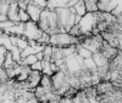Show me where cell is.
<instances>
[{
	"instance_id": "277c9868",
	"label": "cell",
	"mask_w": 122,
	"mask_h": 103,
	"mask_svg": "<svg viewBox=\"0 0 122 103\" xmlns=\"http://www.w3.org/2000/svg\"><path fill=\"white\" fill-rule=\"evenodd\" d=\"M43 34V30L38 27V23L33 22V21H28L27 23H25V32H23V36L30 41H37L40 35Z\"/></svg>"
},
{
	"instance_id": "ba28073f",
	"label": "cell",
	"mask_w": 122,
	"mask_h": 103,
	"mask_svg": "<svg viewBox=\"0 0 122 103\" xmlns=\"http://www.w3.org/2000/svg\"><path fill=\"white\" fill-rule=\"evenodd\" d=\"M70 0H48L46 4V9L50 11H56L57 9H64L67 7Z\"/></svg>"
},
{
	"instance_id": "4fadbf2b",
	"label": "cell",
	"mask_w": 122,
	"mask_h": 103,
	"mask_svg": "<svg viewBox=\"0 0 122 103\" xmlns=\"http://www.w3.org/2000/svg\"><path fill=\"white\" fill-rule=\"evenodd\" d=\"M42 87H44L48 91H54L53 90V82H51V76L48 75H42V80H40V84Z\"/></svg>"
},
{
	"instance_id": "3957f363",
	"label": "cell",
	"mask_w": 122,
	"mask_h": 103,
	"mask_svg": "<svg viewBox=\"0 0 122 103\" xmlns=\"http://www.w3.org/2000/svg\"><path fill=\"white\" fill-rule=\"evenodd\" d=\"M51 82H53V90L61 97H64V95L71 87L67 81V74L62 70H57L56 73L53 74Z\"/></svg>"
},
{
	"instance_id": "8992f818",
	"label": "cell",
	"mask_w": 122,
	"mask_h": 103,
	"mask_svg": "<svg viewBox=\"0 0 122 103\" xmlns=\"http://www.w3.org/2000/svg\"><path fill=\"white\" fill-rule=\"evenodd\" d=\"M100 54L103 55L104 57H106L109 61H111V59H114V58L118 55V49L110 46V45L106 43V41L104 40L103 47H101V50H100Z\"/></svg>"
},
{
	"instance_id": "2e32d148",
	"label": "cell",
	"mask_w": 122,
	"mask_h": 103,
	"mask_svg": "<svg viewBox=\"0 0 122 103\" xmlns=\"http://www.w3.org/2000/svg\"><path fill=\"white\" fill-rule=\"evenodd\" d=\"M10 52H11V56L14 58V61L16 62L17 64H21V61H22V57H21V52L22 51L20 50L17 46H12L11 50H10Z\"/></svg>"
},
{
	"instance_id": "4dcf8cb0",
	"label": "cell",
	"mask_w": 122,
	"mask_h": 103,
	"mask_svg": "<svg viewBox=\"0 0 122 103\" xmlns=\"http://www.w3.org/2000/svg\"><path fill=\"white\" fill-rule=\"evenodd\" d=\"M117 49H118V54L122 55V39L118 40V46H117Z\"/></svg>"
},
{
	"instance_id": "cb8c5ba5",
	"label": "cell",
	"mask_w": 122,
	"mask_h": 103,
	"mask_svg": "<svg viewBox=\"0 0 122 103\" xmlns=\"http://www.w3.org/2000/svg\"><path fill=\"white\" fill-rule=\"evenodd\" d=\"M30 3L34 4L36 6L40 7V9H46V4H48V0H30Z\"/></svg>"
},
{
	"instance_id": "e0dca14e",
	"label": "cell",
	"mask_w": 122,
	"mask_h": 103,
	"mask_svg": "<svg viewBox=\"0 0 122 103\" xmlns=\"http://www.w3.org/2000/svg\"><path fill=\"white\" fill-rule=\"evenodd\" d=\"M14 46H17L21 51H23L25 49H27L29 46V43L25 36H16V44Z\"/></svg>"
},
{
	"instance_id": "603a6c76",
	"label": "cell",
	"mask_w": 122,
	"mask_h": 103,
	"mask_svg": "<svg viewBox=\"0 0 122 103\" xmlns=\"http://www.w3.org/2000/svg\"><path fill=\"white\" fill-rule=\"evenodd\" d=\"M72 36H76V38H81V30H79V27L78 24H75L72 28L70 29V32H68Z\"/></svg>"
},
{
	"instance_id": "f546056e",
	"label": "cell",
	"mask_w": 122,
	"mask_h": 103,
	"mask_svg": "<svg viewBox=\"0 0 122 103\" xmlns=\"http://www.w3.org/2000/svg\"><path fill=\"white\" fill-rule=\"evenodd\" d=\"M36 56H37V59H38V61H44V56H43V51H42V52H38V54H37Z\"/></svg>"
},
{
	"instance_id": "7a4b0ae2",
	"label": "cell",
	"mask_w": 122,
	"mask_h": 103,
	"mask_svg": "<svg viewBox=\"0 0 122 103\" xmlns=\"http://www.w3.org/2000/svg\"><path fill=\"white\" fill-rule=\"evenodd\" d=\"M81 44L79 38L72 36L70 33H56L50 35V44L53 47H68Z\"/></svg>"
},
{
	"instance_id": "52a82bcc",
	"label": "cell",
	"mask_w": 122,
	"mask_h": 103,
	"mask_svg": "<svg viewBox=\"0 0 122 103\" xmlns=\"http://www.w3.org/2000/svg\"><path fill=\"white\" fill-rule=\"evenodd\" d=\"M26 11H27V13H28V16H29L30 21H33V22L38 23V21H39V18H40V15H42L43 9H40V7L36 6L34 4L29 3V4L27 5Z\"/></svg>"
},
{
	"instance_id": "8fae6325",
	"label": "cell",
	"mask_w": 122,
	"mask_h": 103,
	"mask_svg": "<svg viewBox=\"0 0 122 103\" xmlns=\"http://www.w3.org/2000/svg\"><path fill=\"white\" fill-rule=\"evenodd\" d=\"M72 101L73 103H89L87 96H86V92L84 90H79L77 94L72 97Z\"/></svg>"
},
{
	"instance_id": "ffe728a7",
	"label": "cell",
	"mask_w": 122,
	"mask_h": 103,
	"mask_svg": "<svg viewBox=\"0 0 122 103\" xmlns=\"http://www.w3.org/2000/svg\"><path fill=\"white\" fill-rule=\"evenodd\" d=\"M43 56H44V61H49L51 62L53 59V46L51 45H46L43 50Z\"/></svg>"
},
{
	"instance_id": "5b68a950",
	"label": "cell",
	"mask_w": 122,
	"mask_h": 103,
	"mask_svg": "<svg viewBox=\"0 0 122 103\" xmlns=\"http://www.w3.org/2000/svg\"><path fill=\"white\" fill-rule=\"evenodd\" d=\"M18 3L17 0L15 1H11L9 5V10H7V19L11 21L14 23H18L20 22V18H18Z\"/></svg>"
},
{
	"instance_id": "83f0119b",
	"label": "cell",
	"mask_w": 122,
	"mask_h": 103,
	"mask_svg": "<svg viewBox=\"0 0 122 103\" xmlns=\"http://www.w3.org/2000/svg\"><path fill=\"white\" fill-rule=\"evenodd\" d=\"M59 103H73L72 98H68V97H61V101Z\"/></svg>"
},
{
	"instance_id": "6da1fadb",
	"label": "cell",
	"mask_w": 122,
	"mask_h": 103,
	"mask_svg": "<svg viewBox=\"0 0 122 103\" xmlns=\"http://www.w3.org/2000/svg\"><path fill=\"white\" fill-rule=\"evenodd\" d=\"M97 24H98V12H87L84 16H82L78 23V27L81 30L79 40L82 41V39L90 36L93 29L97 28Z\"/></svg>"
},
{
	"instance_id": "484cf974",
	"label": "cell",
	"mask_w": 122,
	"mask_h": 103,
	"mask_svg": "<svg viewBox=\"0 0 122 103\" xmlns=\"http://www.w3.org/2000/svg\"><path fill=\"white\" fill-rule=\"evenodd\" d=\"M7 54V50L4 46H0V67H3V63L5 61V56Z\"/></svg>"
},
{
	"instance_id": "f1b7e54d",
	"label": "cell",
	"mask_w": 122,
	"mask_h": 103,
	"mask_svg": "<svg viewBox=\"0 0 122 103\" xmlns=\"http://www.w3.org/2000/svg\"><path fill=\"white\" fill-rule=\"evenodd\" d=\"M78 1H79V0H70L68 4H67V7H73V6H75Z\"/></svg>"
},
{
	"instance_id": "d6986e66",
	"label": "cell",
	"mask_w": 122,
	"mask_h": 103,
	"mask_svg": "<svg viewBox=\"0 0 122 103\" xmlns=\"http://www.w3.org/2000/svg\"><path fill=\"white\" fill-rule=\"evenodd\" d=\"M42 74H43V75H48V76H53L54 70H53V68H51V62H49V61H43Z\"/></svg>"
},
{
	"instance_id": "9a60e30c",
	"label": "cell",
	"mask_w": 122,
	"mask_h": 103,
	"mask_svg": "<svg viewBox=\"0 0 122 103\" xmlns=\"http://www.w3.org/2000/svg\"><path fill=\"white\" fill-rule=\"evenodd\" d=\"M83 68L89 70L90 73H93V72H97V64H95V62L93 59V57H90V58H86L83 61Z\"/></svg>"
},
{
	"instance_id": "44dd1931",
	"label": "cell",
	"mask_w": 122,
	"mask_h": 103,
	"mask_svg": "<svg viewBox=\"0 0 122 103\" xmlns=\"http://www.w3.org/2000/svg\"><path fill=\"white\" fill-rule=\"evenodd\" d=\"M37 43L40 44V45H43V46H46L50 44V35L45 32H43V34L40 35V38L37 40Z\"/></svg>"
},
{
	"instance_id": "1f68e13d",
	"label": "cell",
	"mask_w": 122,
	"mask_h": 103,
	"mask_svg": "<svg viewBox=\"0 0 122 103\" xmlns=\"http://www.w3.org/2000/svg\"><path fill=\"white\" fill-rule=\"evenodd\" d=\"M97 1H100V0H97Z\"/></svg>"
},
{
	"instance_id": "4316f807",
	"label": "cell",
	"mask_w": 122,
	"mask_h": 103,
	"mask_svg": "<svg viewBox=\"0 0 122 103\" xmlns=\"http://www.w3.org/2000/svg\"><path fill=\"white\" fill-rule=\"evenodd\" d=\"M17 3H18V9H20V10H26V9H27L28 3L23 1V0H18Z\"/></svg>"
},
{
	"instance_id": "7402d4cb",
	"label": "cell",
	"mask_w": 122,
	"mask_h": 103,
	"mask_svg": "<svg viewBox=\"0 0 122 103\" xmlns=\"http://www.w3.org/2000/svg\"><path fill=\"white\" fill-rule=\"evenodd\" d=\"M18 18H20V22H22V23H27L28 21H30L26 10H20L18 11Z\"/></svg>"
},
{
	"instance_id": "5bb4252c",
	"label": "cell",
	"mask_w": 122,
	"mask_h": 103,
	"mask_svg": "<svg viewBox=\"0 0 122 103\" xmlns=\"http://www.w3.org/2000/svg\"><path fill=\"white\" fill-rule=\"evenodd\" d=\"M76 52H77V55H78V56H81L83 59L93 57V54H92L89 50H87L86 47H83L81 44H78V45H77V50H76Z\"/></svg>"
},
{
	"instance_id": "9c48e42d",
	"label": "cell",
	"mask_w": 122,
	"mask_h": 103,
	"mask_svg": "<svg viewBox=\"0 0 122 103\" xmlns=\"http://www.w3.org/2000/svg\"><path fill=\"white\" fill-rule=\"evenodd\" d=\"M23 32H25V23L18 22V23H15L14 27L7 29L5 32V34H7V35H16V36H23Z\"/></svg>"
},
{
	"instance_id": "ac0fdd59",
	"label": "cell",
	"mask_w": 122,
	"mask_h": 103,
	"mask_svg": "<svg viewBox=\"0 0 122 103\" xmlns=\"http://www.w3.org/2000/svg\"><path fill=\"white\" fill-rule=\"evenodd\" d=\"M87 12H98V1L97 0H84Z\"/></svg>"
},
{
	"instance_id": "30bf717a",
	"label": "cell",
	"mask_w": 122,
	"mask_h": 103,
	"mask_svg": "<svg viewBox=\"0 0 122 103\" xmlns=\"http://www.w3.org/2000/svg\"><path fill=\"white\" fill-rule=\"evenodd\" d=\"M17 66V63L14 61L12 56H11V52L10 51H7V54L5 56V61H4V63H3V68L6 70V69H11V68H15Z\"/></svg>"
},
{
	"instance_id": "d4e9b609",
	"label": "cell",
	"mask_w": 122,
	"mask_h": 103,
	"mask_svg": "<svg viewBox=\"0 0 122 103\" xmlns=\"http://www.w3.org/2000/svg\"><path fill=\"white\" fill-rule=\"evenodd\" d=\"M43 69V61H37L34 64L30 66V70H37V72H42Z\"/></svg>"
},
{
	"instance_id": "7c38bea8",
	"label": "cell",
	"mask_w": 122,
	"mask_h": 103,
	"mask_svg": "<svg viewBox=\"0 0 122 103\" xmlns=\"http://www.w3.org/2000/svg\"><path fill=\"white\" fill-rule=\"evenodd\" d=\"M75 11H76V15L77 16H84L87 13V9H86V4H84V0H79V1L73 6Z\"/></svg>"
}]
</instances>
